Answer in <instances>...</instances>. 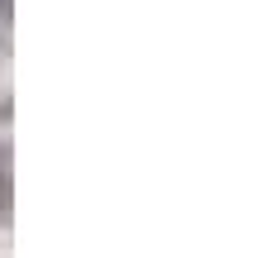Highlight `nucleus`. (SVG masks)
<instances>
[{
	"mask_svg": "<svg viewBox=\"0 0 253 258\" xmlns=\"http://www.w3.org/2000/svg\"><path fill=\"white\" fill-rule=\"evenodd\" d=\"M15 101L10 96H0V167L10 163V153H15Z\"/></svg>",
	"mask_w": 253,
	"mask_h": 258,
	"instance_id": "f257e3e1",
	"label": "nucleus"
},
{
	"mask_svg": "<svg viewBox=\"0 0 253 258\" xmlns=\"http://www.w3.org/2000/svg\"><path fill=\"white\" fill-rule=\"evenodd\" d=\"M10 211H15V182H10V172L0 167V225L10 220Z\"/></svg>",
	"mask_w": 253,
	"mask_h": 258,
	"instance_id": "f03ea898",
	"label": "nucleus"
},
{
	"mask_svg": "<svg viewBox=\"0 0 253 258\" xmlns=\"http://www.w3.org/2000/svg\"><path fill=\"white\" fill-rule=\"evenodd\" d=\"M10 19H15V0H0V24L10 29Z\"/></svg>",
	"mask_w": 253,
	"mask_h": 258,
	"instance_id": "7ed1b4c3",
	"label": "nucleus"
}]
</instances>
